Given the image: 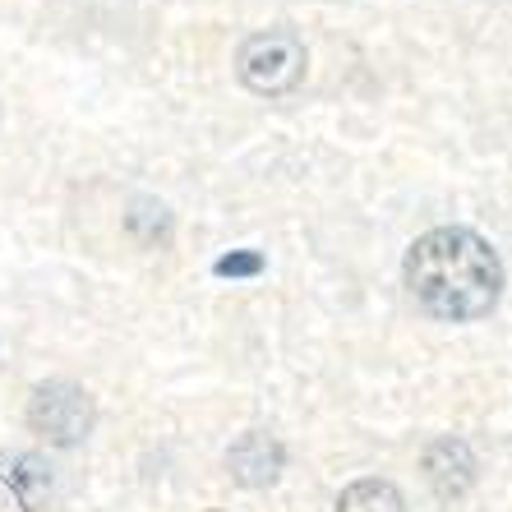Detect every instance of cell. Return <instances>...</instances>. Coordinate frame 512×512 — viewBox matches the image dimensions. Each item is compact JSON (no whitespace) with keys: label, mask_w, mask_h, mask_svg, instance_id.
<instances>
[{"label":"cell","mask_w":512,"mask_h":512,"mask_svg":"<svg viewBox=\"0 0 512 512\" xmlns=\"http://www.w3.org/2000/svg\"><path fill=\"white\" fill-rule=\"evenodd\" d=\"M425 471L439 494H462L471 485V476H476V462H471V448L462 439H439V443H429Z\"/></svg>","instance_id":"cell-5"},{"label":"cell","mask_w":512,"mask_h":512,"mask_svg":"<svg viewBox=\"0 0 512 512\" xmlns=\"http://www.w3.org/2000/svg\"><path fill=\"white\" fill-rule=\"evenodd\" d=\"M337 512H406L393 480H356L342 489Z\"/></svg>","instance_id":"cell-6"},{"label":"cell","mask_w":512,"mask_h":512,"mask_svg":"<svg viewBox=\"0 0 512 512\" xmlns=\"http://www.w3.org/2000/svg\"><path fill=\"white\" fill-rule=\"evenodd\" d=\"M263 268L259 254H227V259H217V273L222 277H254Z\"/></svg>","instance_id":"cell-7"},{"label":"cell","mask_w":512,"mask_h":512,"mask_svg":"<svg viewBox=\"0 0 512 512\" xmlns=\"http://www.w3.org/2000/svg\"><path fill=\"white\" fill-rule=\"evenodd\" d=\"M227 466L240 485H250V489L273 485L277 471H282V448H277V439H268L263 429H250L227 453Z\"/></svg>","instance_id":"cell-4"},{"label":"cell","mask_w":512,"mask_h":512,"mask_svg":"<svg viewBox=\"0 0 512 512\" xmlns=\"http://www.w3.org/2000/svg\"><path fill=\"white\" fill-rule=\"evenodd\" d=\"M28 425L56 448H70L93 429V397L74 383H42L28 402Z\"/></svg>","instance_id":"cell-3"},{"label":"cell","mask_w":512,"mask_h":512,"mask_svg":"<svg viewBox=\"0 0 512 512\" xmlns=\"http://www.w3.org/2000/svg\"><path fill=\"white\" fill-rule=\"evenodd\" d=\"M406 286L434 319H485L503 296V263L466 227H439L420 236L406 254Z\"/></svg>","instance_id":"cell-1"},{"label":"cell","mask_w":512,"mask_h":512,"mask_svg":"<svg viewBox=\"0 0 512 512\" xmlns=\"http://www.w3.org/2000/svg\"><path fill=\"white\" fill-rule=\"evenodd\" d=\"M305 42H300L291 28H268V33H254L240 42V56H236V74L240 84L250 93L263 97H277V93H291V88L305 79Z\"/></svg>","instance_id":"cell-2"}]
</instances>
